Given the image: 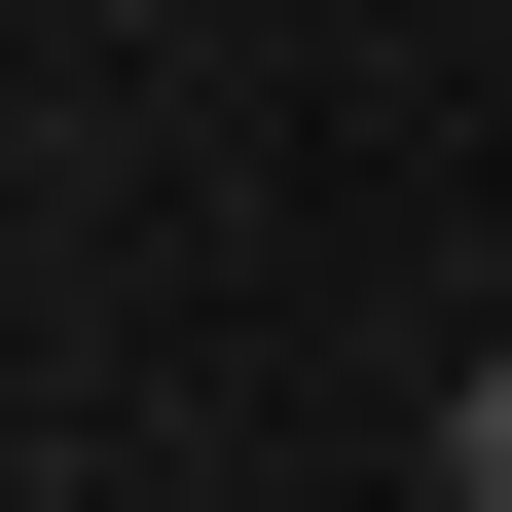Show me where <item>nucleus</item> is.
<instances>
[{"mask_svg": "<svg viewBox=\"0 0 512 512\" xmlns=\"http://www.w3.org/2000/svg\"><path fill=\"white\" fill-rule=\"evenodd\" d=\"M439 476H476V512H512V366H476V403H439Z\"/></svg>", "mask_w": 512, "mask_h": 512, "instance_id": "1", "label": "nucleus"}]
</instances>
